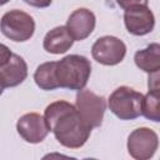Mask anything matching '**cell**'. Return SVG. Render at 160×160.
I'll return each mask as SVG.
<instances>
[{"instance_id":"14","label":"cell","mask_w":160,"mask_h":160,"mask_svg":"<svg viewBox=\"0 0 160 160\" xmlns=\"http://www.w3.org/2000/svg\"><path fill=\"white\" fill-rule=\"evenodd\" d=\"M55 68H56V61L42 62L36 68L34 72V80L41 90L51 91L59 88Z\"/></svg>"},{"instance_id":"18","label":"cell","mask_w":160,"mask_h":160,"mask_svg":"<svg viewBox=\"0 0 160 160\" xmlns=\"http://www.w3.org/2000/svg\"><path fill=\"white\" fill-rule=\"evenodd\" d=\"M28 5L34 6V8H39V9H44L50 6V4L52 2V0H24Z\"/></svg>"},{"instance_id":"2","label":"cell","mask_w":160,"mask_h":160,"mask_svg":"<svg viewBox=\"0 0 160 160\" xmlns=\"http://www.w3.org/2000/svg\"><path fill=\"white\" fill-rule=\"evenodd\" d=\"M56 80L59 88L81 90L91 75V62L82 55L72 54L56 61Z\"/></svg>"},{"instance_id":"13","label":"cell","mask_w":160,"mask_h":160,"mask_svg":"<svg viewBox=\"0 0 160 160\" xmlns=\"http://www.w3.org/2000/svg\"><path fill=\"white\" fill-rule=\"evenodd\" d=\"M134 61L140 70L148 74L158 72L160 70V45L152 42L145 49L136 51Z\"/></svg>"},{"instance_id":"5","label":"cell","mask_w":160,"mask_h":160,"mask_svg":"<svg viewBox=\"0 0 160 160\" xmlns=\"http://www.w3.org/2000/svg\"><path fill=\"white\" fill-rule=\"evenodd\" d=\"M75 108L81 119L91 128H99L102 124L106 110V100L90 90H79L76 94Z\"/></svg>"},{"instance_id":"8","label":"cell","mask_w":160,"mask_h":160,"mask_svg":"<svg viewBox=\"0 0 160 160\" xmlns=\"http://www.w3.org/2000/svg\"><path fill=\"white\" fill-rule=\"evenodd\" d=\"M124 24L130 34L142 36L152 31L155 26V16L148 5H138L125 10Z\"/></svg>"},{"instance_id":"6","label":"cell","mask_w":160,"mask_h":160,"mask_svg":"<svg viewBox=\"0 0 160 160\" xmlns=\"http://www.w3.org/2000/svg\"><path fill=\"white\" fill-rule=\"evenodd\" d=\"M94 60L102 65L112 66L121 62L126 55V45L116 36L105 35L99 38L91 48Z\"/></svg>"},{"instance_id":"3","label":"cell","mask_w":160,"mask_h":160,"mask_svg":"<svg viewBox=\"0 0 160 160\" xmlns=\"http://www.w3.org/2000/svg\"><path fill=\"white\" fill-rule=\"evenodd\" d=\"M142 94L130 86L115 89L108 100L111 112L120 120H134L141 115Z\"/></svg>"},{"instance_id":"19","label":"cell","mask_w":160,"mask_h":160,"mask_svg":"<svg viewBox=\"0 0 160 160\" xmlns=\"http://www.w3.org/2000/svg\"><path fill=\"white\" fill-rule=\"evenodd\" d=\"M10 0H0V5H5L6 2H9Z\"/></svg>"},{"instance_id":"4","label":"cell","mask_w":160,"mask_h":160,"mask_svg":"<svg viewBox=\"0 0 160 160\" xmlns=\"http://www.w3.org/2000/svg\"><path fill=\"white\" fill-rule=\"evenodd\" d=\"M0 31L8 39L22 42L28 41L35 31V21L28 12L14 9L5 12L0 19Z\"/></svg>"},{"instance_id":"11","label":"cell","mask_w":160,"mask_h":160,"mask_svg":"<svg viewBox=\"0 0 160 160\" xmlns=\"http://www.w3.org/2000/svg\"><path fill=\"white\" fill-rule=\"evenodd\" d=\"M28 76V65L25 60L18 55L12 54L10 59L0 66V84L5 88H14L20 85Z\"/></svg>"},{"instance_id":"20","label":"cell","mask_w":160,"mask_h":160,"mask_svg":"<svg viewBox=\"0 0 160 160\" xmlns=\"http://www.w3.org/2000/svg\"><path fill=\"white\" fill-rule=\"evenodd\" d=\"M2 91H4V86H2L1 84H0V95L2 94Z\"/></svg>"},{"instance_id":"7","label":"cell","mask_w":160,"mask_h":160,"mask_svg":"<svg viewBox=\"0 0 160 160\" xmlns=\"http://www.w3.org/2000/svg\"><path fill=\"white\" fill-rule=\"evenodd\" d=\"M128 151L136 160H148L154 156L159 146L158 134L149 128H138L128 138Z\"/></svg>"},{"instance_id":"15","label":"cell","mask_w":160,"mask_h":160,"mask_svg":"<svg viewBox=\"0 0 160 160\" xmlns=\"http://www.w3.org/2000/svg\"><path fill=\"white\" fill-rule=\"evenodd\" d=\"M141 115L154 122L160 121V89H149L148 94L142 96Z\"/></svg>"},{"instance_id":"17","label":"cell","mask_w":160,"mask_h":160,"mask_svg":"<svg viewBox=\"0 0 160 160\" xmlns=\"http://www.w3.org/2000/svg\"><path fill=\"white\" fill-rule=\"evenodd\" d=\"M11 55H12L11 50L6 45H4V44L0 42V66H2L4 64H6V61L10 59Z\"/></svg>"},{"instance_id":"12","label":"cell","mask_w":160,"mask_h":160,"mask_svg":"<svg viewBox=\"0 0 160 160\" xmlns=\"http://www.w3.org/2000/svg\"><path fill=\"white\" fill-rule=\"evenodd\" d=\"M74 41L75 40L70 35L66 26H56L51 29L49 32H46L42 41V46L45 51L59 55L66 52L72 46Z\"/></svg>"},{"instance_id":"1","label":"cell","mask_w":160,"mask_h":160,"mask_svg":"<svg viewBox=\"0 0 160 160\" xmlns=\"http://www.w3.org/2000/svg\"><path fill=\"white\" fill-rule=\"evenodd\" d=\"M44 118L55 139L68 149H79L89 139L91 128L81 119L75 105L58 100L49 104Z\"/></svg>"},{"instance_id":"16","label":"cell","mask_w":160,"mask_h":160,"mask_svg":"<svg viewBox=\"0 0 160 160\" xmlns=\"http://www.w3.org/2000/svg\"><path fill=\"white\" fill-rule=\"evenodd\" d=\"M118 5L126 10L129 8H132V6H138V5H148L149 0H116Z\"/></svg>"},{"instance_id":"10","label":"cell","mask_w":160,"mask_h":160,"mask_svg":"<svg viewBox=\"0 0 160 160\" xmlns=\"http://www.w3.org/2000/svg\"><path fill=\"white\" fill-rule=\"evenodd\" d=\"M95 24L96 18L94 12L89 9L80 8L70 14L65 26L74 40L81 41L91 35V32L95 29Z\"/></svg>"},{"instance_id":"9","label":"cell","mask_w":160,"mask_h":160,"mask_svg":"<svg viewBox=\"0 0 160 160\" xmlns=\"http://www.w3.org/2000/svg\"><path fill=\"white\" fill-rule=\"evenodd\" d=\"M16 130L19 135L30 144L41 142L50 132L45 118L36 112L22 115L16 122Z\"/></svg>"}]
</instances>
